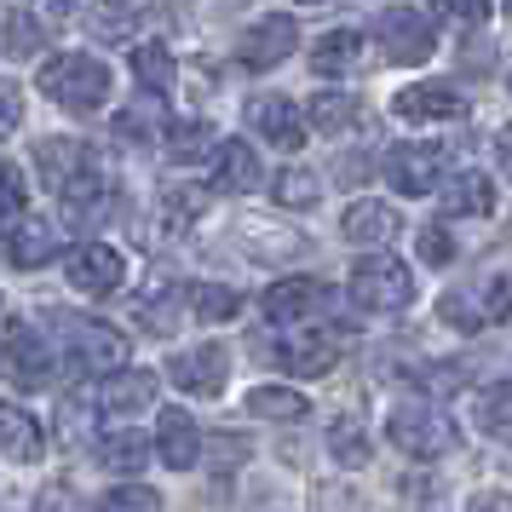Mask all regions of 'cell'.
<instances>
[{
  "mask_svg": "<svg viewBox=\"0 0 512 512\" xmlns=\"http://www.w3.org/2000/svg\"><path fill=\"white\" fill-rule=\"evenodd\" d=\"M213 150V133L202 121H179V127H167V156L173 162H202Z\"/></svg>",
  "mask_w": 512,
  "mask_h": 512,
  "instance_id": "obj_29",
  "label": "cell"
},
{
  "mask_svg": "<svg viewBox=\"0 0 512 512\" xmlns=\"http://www.w3.org/2000/svg\"><path fill=\"white\" fill-rule=\"evenodd\" d=\"M328 305V288L317 277H288L277 288H265V317L271 323H305Z\"/></svg>",
  "mask_w": 512,
  "mask_h": 512,
  "instance_id": "obj_14",
  "label": "cell"
},
{
  "mask_svg": "<svg viewBox=\"0 0 512 512\" xmlns=\"http://www.w3.org/2000/svg\"><path fill=\"white\" fill-rule=\"evenodd\" d=\"M190 311H196L202 323H225V317L242 311V294H236V288H219V282H196V288H190Z\"/></svg>",
  "mask_w": 512,
  "mask_h": 512,
  "instance_id": "obj_26",
  "label": "cell"
},
{
  "mask_svg": "<svg viewBox=\"0 0 512 512\" xmlns=\"http://www.w3.org/2000/svg\"><path fill=\"white\" fill-rule=\"evenodd\" d=\"M300 6H317V0H300Z\"/></svg>",
  "mask_w": 512,
  "mask_h": 512,
  "instance_id": "obj_44",
  "label": "cell"
},
{
  "mask_svg": "<svg viewBox=\"0 0 512 512\" xmlns=\"http://www.w3.org/2000/svg\"><path fill=\"white\" fill-rule=\"evenodd\" d=\"M443 323H455V328H466V334H478V328H484V311H478V305L472 300H461V294H443Z\"/></svg>",
  "mask_w": 512,
  "mask_h": 512,
  "instance_id": "obj_36",
  "label": "cell"
},
{
  "mask_svg": "<svg viewBox=\"0 0 512 512\" xmlns=\"http://www.w3.org/2000/svg\"><path fill=\"white\" fill-rule=\"evenodd\" d=\"M386 438H392L403 455L432 461V455H443V449L455 443V426H449L432 403H397L392 420H386Z\"/></svg>",
  "mask_w": 512,
  "mask_h": 512,
  "instance_id": "obj_3",
  "label": "cell"
},
{
  "mask_svg": "<svg viewBox=\"0 0 512 512\" xmlns=\"http://www.w3.org/2000/svg\"><path fill=\"white\" fill-rule=\"evenodd\" d=\"M70 328V351L81 374H116L127 369V334L110 323H93V317H64Z\"/></svg>",
  "mask_w": 512,
  "mask_h": 512,
  "instance_id": "obj_4",
  "label": "cell"
},
{
  "mask_svg": "<svg viewBox=\"0 0 512 512\" xmlns=\"http://www.w3.org/2000/svg\"><path fill=\"white\" fill-rule=\"evenodd\" d=\"M41 449H47L41 420L29 415V409H18V403H0V455H12V461H41Z\"/></svg>",
  "mask_w": 512,
  "mask_h": 512,
  "instance_id": "obj_18",
  "label": "cell"
},
{
  "mask_svg": "<svg viewBox=\"0 0 512 512\" xmlns=\"http://www.w3.org/2000/svg\"><path fill=\"white\" fill-rule=\"evenodd\" d=\"M6 374H12L18 392H41V386H52V374H58L52 346L29 323H6Z\"/></svg>",
  "mask_w": 512,
  "mask_h": 512,
  "instance_id": "obj_5",
  "label": "cell"
},
{
  "mask_svg": "<svg viewBox=\"0 0 512 512\" xmlns=\"http://www.w3.org/2000/svg\"><path fill=\"white\" fill-rule=\"evenodd\" d=\"M248 415L254 420H300L305 397L288 392V386H254V392H248Z\"/></svg>",
  "mask_w": 512,
  "mask_h": 512,
  "instance_id": "obj_25",
  "label": "cell"
},
{
  "mask_svg": "<svg viewBox=\"0 0 512 512\" xmlns=\"http://www.w3.org/2000/svg\"><path fill=\"white\" fill-rule=\"evenodd\" d=\"M24 179L12 173V167H0V225H12V219H24Z\"/></svg>",
  "mask_w": 512,
  "mask_h": 512,
  "instance_id": "obj_35",
  "label": "cell"
},
{
  "mask_svg": "<svg viewBox=\"0 0 512 512\" xmlns=\"http://www.w3.org/2000/svg\"><path fill=\"white\" fill-rule=\"evenodd\" d=\"M334 357H340V340L334 334H288L277 346V369H288L294 380H317V374L334 369Z\"/></svg>",
  "mask_w": 512,
  "mask_h": 512,
  "instance_id": "obj_13",
  "label": "cell"
},
{
  "mask_svg": "<svg viewBox=\"0 0 512 512\" xmlns=\"http://www.w3.org/2000/svg\"><path fill=\"white\" fill-rule=\"evenodd\" d=\"M340 231H346V242L374 248V242H392V236H397V213L386 208V202H351Z\"/></svg>",
  "mask_w": 512,
  "mask_h": 512,
  "instance_id": "obj_22",
  "label": "cell"
},
{
  "mask_svg": "<svg viewBox=\"0 0 512 512\" xmlns=\"http://www.w3.org/2000/svg\"><path fill=\"white\" fill-rule=\"evenodd\" d=\"M6 259L18 271H35V265L58 259V225L52 219H18L12 225V242H6Z\"/></svg>",
  "mask_w": 512,
  "mask_h": 512,
  "instance_id": "obj_16",
  "label": "cell"
},
{
  "mask_svg": "<svg viewBox=\"0 0 512 512\" xmlns=\"http://www.w3.org/2000/svg\"><path fill=\"white\" fill-rule=\"evenodd\" d=\"M311 127L328 133V139H334V133H351V127H357V98L351 93H317L311 98Z\"/></svg>",
  "mask_w": 512,
  "mask_h": 512,
  "instance_id": "obj_24",
  "label": "cell"
},
{
  "mask_svg": "<svg viewBox=\"0 0 512 512\" xmlns=\"http://www.w3.org/2000/svg\"><path fill=\"white\" fill-rule=\"evenodd\" d=\"M133 75L144 81V93L162 98L167 87H173V52L162 47V41H144V47H133Z\"/></svg>",
  "mask_w": 512,
  "mask_h": 512,
  "instance_id": "obj_23",
  "label": "cell"
},
{
  "mask_svg": "<svg viewBox=\"0 0 512 512\" xmlns=\"http://www.w3.org/2000/svg\"><path fill=\"white\" fill-rule=\"evenodd\" d=\"M162 208H167V231H185L190 219L208 208V196H202V190H167Z\"/></svg>",
  "mask_w": 512,
  "mask_h": 512,
  "instance_id": "obj_33",
  "label": "cell"
},
{
  "mask_svg": "<svg viewBox=\"0 0 512 512\" xmlns=\"http://www.w3.org/2000/svg\"><path fill=\"white\" fill-rule=\"evenodd\" d=\"M478 420H484L489 438H507V386H501V380L478 392Z\"/></svg>",
  "mask_w": 512,
  "mask_h": 512,
  "instance_id": "obj_32",
  "label": "cell"
},
{
  "mask_svg": "<svg viewBox=\"0 0 512 512\" xmlns=\"http://www.w3.org/2000/svg\"><path fill=\"white\" fill-rule=\"evenodd\" d=\"M351 300L363 305V311H403V305L415 300V277H409L403 259L369 254L351 265Z\"/></svg>",
  "mask_w": 512,
  "mask_h": 512,
  "instance_id": "obj_2",
  "label": "cell"
},
{
  "mask_svg": "<svg viewBox=\"0 0 512 512\" xmlns=\"http://www.w3.org/2000/svg\"><path fill=\"white\" fill-rule=\"evenodd\" d=\"M150 127H162V104H156L150 93H144L133 110H121V116H116V133H121V139H150Z\"/></svg>",
  "mask_w": 512,
  "mask_h": 512,
  "instance_id": "obj_30",
  "label": "cell"
},
{
  "mask_svg": "<svg viewBox=\"0 0 512 512\" xmlns=\"http://www.w3.org/2000/svg\"><path fill=\"white\" fill-rule=\"evenodd\" d=\"M104 512H162V495L150 484H116L104 495Z\"/></svg>",
  "mask_w": 512,
  "mask_h": 512,
  "instance_id": "obj_31",
  "label": "cell"
},
{
  "mask_svg": "<svg viewBox=\"0 0 512 512\" xmlns=\"http://www.w3.org/2000/svg\"><path fill=\"white\" fill-rule=\"evenodd\" d=\"M225 369H231L225 346H196V351H173L167 357V380L190 397H213L225 386Z\"/></svg>",
  "mask_w": 512,
  "mask_h": 512,
  "instance_id": "obj_9",
  "label": "cell"
},
{
  "mask_svg": "<svg viewBox=\"0 0 512 512\" xmlns=\"http://www.w3.org/2000/svg\"><path fill=\"white\" fill-rule=\"evenodd\" d=\"M380 47L392 64H426L438 52V35L426 24V12H409V6H392L380 12Z\"/></svg>",
  "mask_w": 512,
  "mask_h": 512,
  "instance_id": "obj_6",
  "label": "cell"
},
{
  "mask_svg": "<svg viewBox=\"0 0 512 512\" xmlns=\"http://www.w3.org/2000/svg\"><path fill=\"white\" fill-rule=\"evenodd\" d=\"M484 317H489V323H501V317H507V277H489V288H484Z\"/></svg>",
  "mask_w": 512,
  "mask_h": 512,
  "instance_id": "obj_41",
  "label": "cell"
},
{
  "mask_svg": "<svg viewBox=\"0 0 512 512\" xmlns=\"http://www.w3.org/2000/svg\"><path fill=\"white\" fill-rule=\"evenodd\" d=\"M64 271H70V288L104 300V294H116L121 282H127V259H121L116 248H104V242H87V248H75L70 254Z\"/></svg>",
  "mask_w": 512,
  "mask_h": 512,
  "instance_id": "obj_8",
  "label": "cell"
},
{
  "mask_svg": "<svg viewBox=\"0 0 512 512\" xmlns=\"http://www.w3.org/2000/svg\"><path fill=\"white\" fill-rule=\"evenodd\" d=\"M317 196H323V185H317L311 167H282L277 173V202L282 208H317Z\"/></svg>",
  "mask_w": 512,
  "mask_h": 512,
  "instance_id": "obj_28",
  "label": "cell"
},
{
  "mask_svg": "<svg viewBox=\"0 0 512 512\" xmlns=\"http://www.w3.org/2000/svg\"><path fill=\"white\" fill-rule=\"evenodd\" d=\"M35 6H41V18H70L81 0H35Z\"/></svg>",
  "mask_w": 512,
  "mask_h": 512,
  "instance_id": "obj_43",
  "label": "cell"
},
{
  "mask_svg": "<svg viewBox=\"0 0 512 512\" xmlns=\"http://www.w3.org/2000/svg\"><path fill=\"white\" fill-rule=\"evenodd\" d=\"M438 167H443L438 144H397V150H386V179L403 196H426L438 185Z\"/></svg>",
  "mask_w": 512,
  "mask_h": 512,
  "instance_id": "obj_10",
  "label": "cell"
},
{
  "mask_svg": "<svg viewBox=\"0 0 512 512\" xmlns=\"http://www.w3.org/2000/svg\"><path fill=\"white\" fill-rule=\"evenodd\" d=\"M41 512H87V507H81V495L70 484H47L41 489Z\"/></svg>",
  "mask_w": 512,
  "mask_h": 512,
  "instance_id": "obj_40",
  "label": "cell"
},
{
  "mask_svg": "<svg viewBox=\"0 0 512 512\" xmlns=\"http://www.w3.org/2000/svg\"><path fill=\"white\" fill-rule=\"evenodd\" d=\"M41 93L75 116H93L110 98V64H98L93 52H58L41 64Z\"/></svg>",
  "mask_w": 512,
  "mask_h": 512,
  "instance_id": "obj_1",
  "label": "cell"
},
{
  "mask_svg": "<svg viewBox=\"0 0 512 512\" xmlns=\"http://www.w3.org/2000/svg\"><path fill=\"white\" fill-rule=\"evenodd\" d=\"M248 127H254L265 144H277V150H300L305 144V121L282 93H259L254 104H248Z\"/></svg>",
  "mask_w": 512,
  "mask_h": 512,
  "instance_id": "obj_11",
  "label": "cell"
},
{
  "mask_svg": "<svg viewBox=\"0 0 512 512\" xmlns=\"http://www.w3.org/2000/svg\"><path fill=\"white\" fill-rule=\"evenodd\" d=\"M397 116L403 121H461L466 98L455 87H403L397 93Z\"/></svg>",
  "mask_w": 512,
  "mask_h": 512,
  "instance_id": "obj_17",
  "label": "cell"
},
{
  "mask_svg": "<svg viewBox=\"0 0 512 512\" xmlns=\"http://www.w3.org/2000/svg\"><path fill=\"white\" fill-rule=\"evenodd\" d=\"M357 64H363V35L357 29H328L311 47V70L317 75H351Z\"/></svg>",
  "mask_w": 512,
  "mask_h": 512,
  "instance_id": "obj_20",
  "label": "cell"
},
{
  "mask_svg": "<svg viewBox=\"0 0 512 512\" xmlns=\"http://www.w3.org/2000/svg\"><path fill=\"white\" fill-rule=\"evenodd\" d=\"M24 121V93L12 81H0V139H12V127Z\"/></svg>",
  "mask_w": 512,
  "mask_h": 512,
  "instance_id": "obj_39",
  "label": "cell"
},
{
  "mask_svg": "<svg viewBox=\"0 0 512 512\" xmlns=\"http://www.w3.org/2000/svg\"><path fill=\"white\" fill-rule=\"evenodd\" d=\"M35 47H41V24H35V18H12V24H6V52L24 58V52H35Z\"/></svg>",
  "mask_w": 512,
  "mask_h": 512,
  "instance_id": "obj_37",
  "label": "cell"
},
{
  "mask_svg": "<svg viewBox=\"0 0 512 512\" xmlns=\"http://www.w3.org/2000/svg\"><path fill=\"white\" fill-rule=\"evenodd\" d=\"M156 455H162L173 472H190V466H196L202 432H196V420H190L185 409H162V420H156Z\"/></svg>",
  "mask_w": 512,
  "mask_h": 512,
  "instance_id": "obj_15",
  "label": "cell"
},
{
  "mask_svg": "<svg viewBox=\"0 0 512 512\" xmlns=\"http://www.w3.org/2000/svg\"><path fill=\"white\" fill-rule=\"evenodd\" d=\"M294 41H300L294 18H288V12H271V18H259V24L242 29V47H236V58H242V70H277L282 58L294 52Z\"/></svg>",
  "mask_w": 512,
  "mask_h": 512,
  "instance_id": "obj_7",
  "label": "cell"
},
{
  "mask_svg": "<svg viewBox=\"0 0 512 512\" xmlns=\"http://www.w3.org/2000/svg\"><path fill=\"white\" fill-rule=\"evenodd\" d=\"M156 374L150 369H116V374H104V392H98V415H116V420H127V415H144L150 403H156Z\"/></svg>",
  "mask_w": 512,
  "mask_h": 512,
  "instance_id": "obj_12",
  "label": "cell"
},
{
  "mask_svg": "<svg viewBox=\"0 0 512 512\" xmlns=\"http://www.w3.org/2000/svg\"><path fill=\"white\" fill-rule=\"evenodd\" d=\"M438 202H443V213H495V185H489L484 173H455V179H443V190H438Z\"/></svg>",
  "mask_w": 512,
  "mask_h": 512,
  "instance_id": "obj_21",
  "label": "cell"
},
{
  "mask_svg": "<svg viewBox=\"0 0 512 512\" xmlns=\"http://www.w3.org/2000/svg\"><path fill=\"white\" fill-rule=\"evenodd\" d=\"M438 12H455V18H466V24H484L489 0H438Z\"/></svg>",
  "mask_w": 512,
  "mask_h": 512,
  "instance_id": "obj_42",
  "label": "cell"
},
{
  "mask_svg": "<svg viewBox=\"0 0 512 512\" xmlns=\"http://www.w3.org/2000/svg\"><path fill=\"white\" fill-rule=\"evenodd\" d=\"M98 455H104L110 472H139V466L150 461V443H144L139 432H110V438L98 443Z\"/></svg>",
  "mask_w": 512,
  "mask_h": 512,
  "instance_id": "obj_27",
  "label": "cell"
},
{
  "mask_svg": "<svg viewBox=\"0 0 512 512\" xmlns=\"http://www.w3.org/2000/svg\"><path fill=\"white\" fill-rule=\"evenodd\" d=\"M420 259H426V265H449V259H455V242H449L443 225H426V231H420Z\"/></svg>",
  "mask_w": 512,
  "mask_h": 512,
  "instance_id": "obj_38",
  "label": "cell"
},
{
  "mask_svg": "<svg viewBox=\"0 0 512 512\" xmlns=\"http://www.w3.org/2000/svg\"><path fill=\"white\" fill-rule=\"evenodd\" d=\"M328 438H334V455H340V461H351V466L369 455V443H363V426H357V415H340Z\"/></svg>",
  "mask_w": 512,
  "mask_h": 512,
  "instance_id": "obj_34",
  "label": "cell"
},
{
  "mask_svg": "<svg viewBox=\"0 0 512 512\" xmlns=\"http://www.w3.org/2000/svg\"><path fill=\"white\" fill-rule=\"evenodd\" d=\"M208 156H213V185L219 190H254L259 185V156L242 139L213 144Z\"/></svg>",
  "mask_w": 512,
  "mask_h": 512,
  "instance_id": "obj_19",
  "label": "cell"
}]
</instances>
